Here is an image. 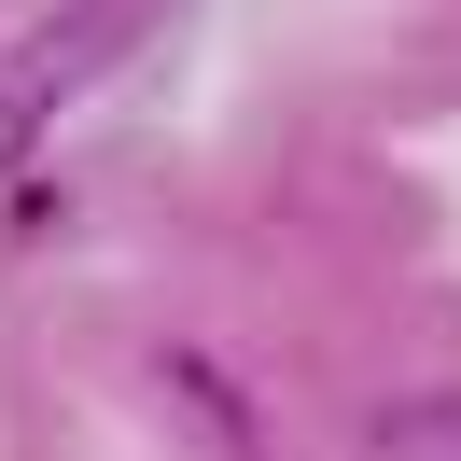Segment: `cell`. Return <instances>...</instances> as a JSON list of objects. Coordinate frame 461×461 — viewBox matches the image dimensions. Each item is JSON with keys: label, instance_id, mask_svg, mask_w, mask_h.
Listing matches in <instances>:
<instances>
[{"label": "cell", "instance_id": "1", "mask_svg": "<svg viewBox=\"0 0 461 461\" xmlns=\"http://www.w3.org/2000/svg\"><path fill=\"white\" fill-rule=\"evenodd\" d=\"M140 14H154V0H70V14H42V29L14 42V70H0V182H14V154H29L126 42H140Z\"/></svg>", "mask_w": 461, "mask_h": 461}]
</instances>
